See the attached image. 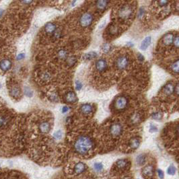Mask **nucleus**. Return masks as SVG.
<instances>
[{
  "mask_svg": "<svg viewBox=\"0 0 179 179\" xmlns=\"http://www.w3.org/2000/svg\"><path fill=\"white\" fill-rule=\"evenodd\" d=\"M74 149L80 155H86L94 148V143L93 140L87 135H81L75 140Z\"/></svg>",
  "mask_w": 179,
  "mask_h": 179,
  "instance_id": "f257e3e1",
  "label": "nucleus"
},
{
  "mask_svg": "<svg viewBox=\"0 0 179 179\" xmlns=\"http://www.w3.org/2000/svg\"><path fill=\"white\" fill-rule=\"evenodd\" d=\"M133 10L131 6L129 5H124L120 7L118 11V16L122 20H126V19L129 18L130 17L133 15Z\"/></svg>",
  "mask_w": 179,
  "mask_h": 179,
  "instance_id": "f03ea898",
  "label": "nucleus"
},
{
  "mask_svg": "<svg viewBox=\"0 0 179 179\" xmlns=\"http://www.w3.org/2000/svg\"><path fill=\"white\" fill-rule=\"evenodd\" d=\"M79 24L83 28H87L92 24L93 22V16L90 13L85 12L81 15L79 18Z\"/></svg>",
  "mask_w": 179,
  "mask_h": 179,
  "instance_id": "7ed1b4c3",
  "label": "nucleus"
},
{
  "mask_svg": "<svg viewBox=\"0 0 179 179\" xmlns=\"http://www.w3.org/2000/svg\"><path fill=\"white\" fill-rule=\"evenodd\" d=\"M129 59L127 56H119L115 61V65L118 69H125L129 65Z\"/></svg>",
  "mask_w": 179,
  "mask_h": 179,
  "instance_id": "20e7f679",
  "label": "nucleus"
},
{
  "mask_svg": "<svg viewBox=\"0 0 179 179\" xmlns=\"http://www.w3.org/2000/svg\"><path fill=\"white\" fill-rule=\"evenodd\" d=\"M128 100L125 96H118L114 102V107L117 110L124 109L127 106Z\"/></svg>",
  "mask_w": 179,
  "mask_h": 179,
  "instance_id": "39448f33",
  "label": "nucleus"
},
{
  "mask_svg": "<svg viewBox=\"0 0 179 179\" xmlns=\"http://www.w3.org/2000/svg\"><path fill=\"white\" fill-rule=\"evenodd\" d=\"M110 133L113 137H118L122 133V127L118 122H114L110 125L109 129Z\"/></svg>",
  "mask_w": 179,
  "mask_h": 179,
  "instance_id": "423d86ee",
  "label": "nucleus"
},
{
  "mask_svg": "<svg viewBox=\"0 0 179 179\" xmlns=\"http://www.w3.org/2000/svg\"><path fill=\"white\" fill-rule=\"evenodd\" d=\"M95 66H96V69L97 71H99V72L102 73L103 72V71H106V70L107 63L105 59H100L96 62Z\"/></svg>",
  "mask_w": 179,
  "mask_h": 179,
  "instance_id": "0eeeda50",
  "label": "nucleus"
},
{
  "mask_svg": "<svg viewBox=\"0 0 179 179\" xmlns=\"http://www.w3.org/2000/svg\"><path fill=\"white\" fill-rule=\"evenodd\" d=\"M153 173H154V168L151 164L147 165L142 169V174L144 176L151 177L153 175Z\"/></svg>",
  "mask_w": 179,
  "mask_h": 179,
  "instance_id": "6e6552de",
  "label": "nucleus"
},
{
  "mask_svg": "<svg viewBox=\"0 0 179 179\" xmlns=\"http://www.w3.org/2000/svg\"><path fill=\"white\" fill-rule=\"evenodd\" d=\"M85 170H86V165H85L84 163L79 162L75 165L74 171L77 174H81V173L85 172Z\"/></svg>",
  "mask_w": 179,
  "mask_h": 179,
  "instance_id": "1a4fd4ad",
  "label": "nucleus"
},
{
  "mask_svg": "<svg viewBox=\"0 0 179 179\" xmlns=\"http://www.w3.org/2000/svg\"><path fill=\"white\" fill-rule=\"evenodd\" d=\"M39 130L42 133H48L50 130V124L47 121H43L39 124Z\"/></svg>",
  "mask_w": 179,
  "mask_h": 179,
  "instance_id": "9d476101",
  "label": "nucleus"
},
{
  "mask_svg": "<svg viewBox=\"0 0 179 179\" xmlns=\"http://www.w3.org/2000/svg\"><path fill=\"white\" fill-rule=\"evenodd\" d=\"M174 90L175 87L174 86V84L172 83L169 82L164 87L163 91H164V93L166 96H170V95L173 94V92H174Z\"/></svg>",
  "mask_w": 179,
  "mask_h": 179,
  "instance_id": "9b49d317",
  "label": "nucleus"
},
{
  "mask_svg": "<svg viewBox=\"0 0 179 179\" xmlns=\"http://www.w3.org/2000/svg\"><path fill=\"white\" fill-rule=\"evenodd\" d=\"M65 100L66 102L69 103H75L77 101V98L76 96V94L75 92L70 91L66 94L65 96Z\"/></svg>",
  "mask_w": 179,
  "mask_h": 179,
  "instance_id": "f8f14e48",
  "label": "nucleus"
},
{
  "mask_svg": "<svg viewBox=\"0 0 179 179\" xmlns=\"http://www.w3.org/2000/svg\"><path fill=\"white\" fill-rule=\"evenodd\" d=\"M174 36L172 33H168L164 35L162 38V42L165 45H170L174 42Z\"/></svg>",
  "mask_w": 179,
  "mask_h": 179,
  "instance_id": "ddd939ff",
  "label": "nucleus"
},
{
  "mask_svg": "<svg viewBox=\"0 0 179 179\" xmlns=\"http://www.w3.org/2000/svg\"><path fill=\"white\" fill-rule=\"evenodd\" d=\"M1 69L3 71L9 70L11 67V61L8 59H4L1 61Z\"/></svg>",
  "mask_w": 179,
  "mask_h": 179,
  "instance_id": "4468645a",
  "label": "nucleus"
},
{
  "mask_svg": "<svg viewBox=\"0 0 179 179\" xmlns=\"http://www.w3.org/2000/svg\"><path fill=\"white\" fill-rule=\"evenodd\" d=\"M151 42V36H147V37H145L144 39L143 40V41L141 42V46H140V48H141L142 50H146L147 47L150 45Z\"/></svg>",
  "mask_w": 179,
  "mask_h": 179,
  "instance_id": "2eb2a0df",
  "label": "nucleus"
},
{
  "mask_svg": "<svg viewBox=\"0 0 179 179\" xmlns=\"http://www.w3.org/2000/svg\"><path fill=\"white\" fill-rule=\"evenodd\" d=\"M140 145V139L138 137H133L130 140L129 146L133 149H137Z\"/></svg>",
  "mask_w": 179,
  "mask_h": 179,
  "instance_id": "dca6fc26",
  "label": "nucleus"
},
{
  "mask_svg": "<svg viewBox=\"0 0 179 179\" xmlns=\"http://www.w3.org/2000/svg\"><path fill=\"white\" fill-rule=\"evenodd\" d=\"M93 110V107L92 106V105H90V104H84L83 105H81V112H82L83 114H87L91 113Z\"/></svg>",
  "mask_w": 179,
  "mask_h": 179,
  "instance_id": "f3484780",
  "label": "nucleus"
},
{
  "mask_svg": "<svg viewBox=\"0 0 179 179\" xmlns=\"http://www.w3.org/2000/svg\"><path fill=\"white\" fill-rule=\"evenodd\" d=\"M56 25L53 23L49 22L48 24H46L45 27H44V30L46 32L48 33H52V32H55L56 31Z\"/></svg>",
  "mask_w": 179,
  "mask_h": 179,
  "instance_id": "a211bd4d",
  "label": "nucleus"
},
{
  "mask_svg": "<svg viewBox=\"0 0 179 179\" xmlns=\"http://www.w3.org/2000/svg\"><path fill=\"white\" fill-rule=\"evenodd\" d=\"M10 94L11 96L14 97V98L19 97L20 95V89L17 85L12 87L10 90Z\"/></svg>",
  "mask_w": 179,
  "mask_h": 179,
  "instance_id": "6ab92c4d",
  "label": "nucleus"
},
{
  "mask_svg": "<svg viewBox=\"0 0 179 179\" xmlns=\"http://www.w3.org/2000/svg\"><path fill=\"white\" fill-rule=\"evenodd\" d=\"M146 160V157L144 154H139L136 157V163L138 166H143Z\"/></svg>",
  "mask_w": 179,
  "mask_h": 179,
  "instance_id": "aec40b11",
  "label": "nucleus"
},
{
  "mask_svg": "<svg viewBox=\"0 0 179 179\" xmlns=\"http://www.w3.org/2000/svg\"><path fill=\"white\" fill-rule=\"evenodd\" d=\"M109 3L108 1H96V7L97 8L100 10H104L106 9L107 5Z\"/></svg>",
  "mask_w": 179,
  "mask_h": 179,
  "instance_id": "412c9836",
  "label": "nucleus"
},
{
  "mask_svg": "<svg viewBox=\"0 0 179 179\" xmlns=\"http://www.w3.org/2000/svg\"><path fill=\"white\" fill-rule=\"evenodd\" d=\"M127 164L128 161L125 159H120L116 162V166H117L118 168L120 169H123L124 168H126Z\"/></svg>",
  "mask_w": 179,
  "mask_h": 179,
  "instance_id": "4be33fe9",
  "label": "nucleus"
},
{
  "mask_svg": "<svg viewBox=\"0 0 179 179\" xmlns=\"http://www.w3.org/2000/svg\"><path fill=\"white\" fill-rule=\"evenodd\" d=\"M97 56H98V54L96 52H87V53L83 55V59L85 60H91L92 59H94V58H96Z\"/></svg>",
  "mask_w": 179,
  "mask_h": 179,
  "instance_id": "5701e85b",
  "label": "nucleus"
},
{
  "mask_svg": "<svg viewBox=\"0 0 179 179\" xmlns=\"http://www.w3.org/2000/svg\"><path fill=\"white\" fill-rule=\"evenodd\" d=\"M66 62H67V64L69 67H71V66L74 65L75 63L77 62V59L75 56H71V57H68L67 59H66Z\"/></svg>",
  "mask_w": 179,
  "mask_h": 179,
  "instance_id": "b1692460",
  "label": "nucleus"
},
{
  "mask_svg": "<svg viewBox=\"0 0 179 179\" xmlns=\"http://www.w3.org/2000/svg\"><path fill=\"white\" fill-rule=\"evenodd\" d=\"M166 172H167V174H168V175H170V176H174L176 172V168L174 166V165L171 164L168 167Z\"/></svg>",
  "mask_w": 179,
  "mask_h": 179,
  "instance_id": "393cba45",
  "label": "nucleus"
},
{
  "mask_svg": "<svg viewBox=\"0 0 179 179\" xmlns=\"http://www.w3.org/2000/svg\"><path fill=\"white\" fill-rule=\"evenodd\" d=\"M171 69L175 73H179V59L172 63L171 65Z\"/></svg>",
  "mask_w": 179,
  "mask_h": 179,
  "instance_id": "a878e982",
  "label": "nucleus"
},
{
  "mask_svg": "<svg viewBox=\"0 0 179 179\" xmlns=\"http://www.w3.org/2000/svg\"><path fill=\"white\" fill-rule=\"evenodd\" d=\"M108 34L110 35H114V34H117L118 28L116 25L113 24V25H112V26H110V27L108 29Z\"/></svg>",
  "mask_w": 179,
  "mask_h": 179,
  "instance_id": "bb28decb",
  "label": "nucleus"
},
{
  "mask_svg": "<svg viewBox=\"0 0 179 179\" xmlns=\"http://www.w3.org/2000/svg\"><path fill=\"white\" fill-rule=\"evenodd\" d=\"M151 117L153 119L156 120H160L163 117V114L162 112H153L151 114Z\"/></svg>",
  "mask_w": 179,
  "mask_h": 179,
  "instance_id": "cd10ccee",
  "label": "nucleus"
},
{
  "mask_svg": "<svg viewBox=\"0 0 179 179\" xmlns=\"http://www.w3.org/2000/svg\"><path fill=\"white\" fill-rule=\"evenodd\" d=\"M94 170L96 171V172H102L104 169V166L101 162H95L94 164Z\"/></svg>",
  "mask_w": 179,
  "mask_h": 179,
  "instance_id": "c85d7f7f",
  "label": "nucleus"
},
{
  "mask_svg": "<svg viewBox=\"0 0 179 179\" xmlns=\"http://www.w3.org/2000/svg\"><path fill=\"white\" fill-rule=\"evenodd\" d=\"M67 52L64 49L60 50L59 52H58V57L61 59H66V58H67Z\"/></svg>",
  "mask_w": 179,
  "mask_h": 179,
  "instance_id": "c756f323",
  "label": "nucleus"
},
{
  "mask_svg": "<svg viewBox=\"0 0 179 179\" xmlns=\"http://www.w3.org/2000/svg\"><path fill=\"white\" fill-rule=\"evenodd\" d=\"M62 137H63V133H62V131H61V130H58V131H57L53 133V137L55 138V139L59 140L61 139Z\"/></svg>",
  "mask_w": 179,
  "mask_h": 179,
  "instance_id": "7c9ffc66",
  "label": "nucleus"
},
{
  "mask_svg": "<svg viewBox=\"0 0 179 179\" xmlns=\"http://www.w3.org/2000/svg\"><path fill=\"white\" fill-rule=\"evenodd\" d=\"M157 131H158V129H157V127L153 123H151L150 125H149V132L150 133H155Z\"/></svg>",
  "mask_w": 179,
  "mask_h": 179,
  "instance_id": "2f4dec72",
  "label": "nucleus"
},
{
  "mask_svg": "<svg viewBox=\"0 0 179 179\" xmlns=\"http://www.w3.org/2000/svg\"><path fill=\"white\" fill-rule=\"evenodd\" d=\"M157 174L160 179H163L164 178V171L161 169H157Z\"/></svg>",
  "mask_w": 179,
  "mask_h": 179,
  "instance_id": "473e14b6",
  "label": "nucleus"
},
{
  "mask_svg": "<svg viewBox=\"0 0 179 179\" xmlns=\"http://www.w3.org/2000/svg\"><path fill=\"white\" fill-rule=\"evenodd\" d=\"M24 92H25V94H26L27 96L31 97L32 96V92L31 91V90L29 88V87H25Z\"/></svg>",
  "mask_w": 179,
  "mask_h": 179,
  "instance_id": "72a5a7b5",
  "label": "nucleus"
},
{
  "mask_svg": "<svg viewBox=\"0 0 179 179\" xmlns=\"http://www.w3.org/2000/svg\"><path fill=\"white\" fill-rule=\"evenodd\" d=\"M82 88V83L80 82L79 80L75 81V89L77 90H80Z\"/></svg>",
  "mask_w": 179,
  "mask_h": 179,
  "instance_id": "f704fd0d",
  "label": "nucleus"
},
{
  "mask_svg": "<svg viewBox=\"0 0 179 179\" xmlns=\"http://www.w3.org/2000/svg\"><path fill=\"white\" fill-rule=\"evenodd\" d=\"M173 43H174V45L176 46V47L179 48V35L176 36V37L174 38V42H173Z\"/></svg>",
  "mask_w": 179,
  "mask_h": 179,
  "instance_id": "c9c22d12",
  "label": "nucleus"
},
{
  "mask_svg": "<svg viewBox=\"0 0 179 179\" xmlns=\"http://www.w3.org/2000/svg\"><path fill=\"white\" fill-rule=\"evenodd\" d=\"M144 13H145L144 7H141V8L139 9V12H138V17H141L143 15V14H144Z\"/></svg>",
  "mask_w": 179,
  "mask_h": 179,
  "instance_id": "e433bc0d",
  "label": "nucleus"
},
{
  "mask_svg": "<svg viewBox=\"0 0 179 179\" xmlns=\"http://www.w3.org/2000/svg\"><path fill=\"white\" fill-rule=\"evenodd\" d=\"M110 46L109 44L106 43V44H104L102 45V50H104V52H108V50H110Z\"/></svg>",
  "mask_w": 179,
  "mask_h": 179,
  "instance_id": "4c0bfd02",
  "label": "nucleus"
},
{
  "mask_svg": "<svg viewBox=\"0 0 179 179\" xmlns=\"http://www.w3.org/2000/svg\"><path fill=\"white\" fill-rule=\"evenodd\" d=\"M157 3H158L159 6H162V7L166 6V5L168 4V1H157Z\"/></svg>",
  "mask_w": 179,
  "mask_h": 179,
  "instance_id": "58836bf2",
  "label": "nucleus"
},
{
  "mask_svg": "<svg viewBox=\"0 0 179 179\" xmlns=\"http://www.w3.org/2000/svg\"><path fill=\"white\" fill-rule=\"evenodd\" d=\"M61 30H56L55 32H54V36H55L56 38H59L60 36H61Z\"/></svg>",
  "mask_w": 179,
  "mask_h": 179,
  "instance_id": "ea45409f",
  "label": "nucleus"
},
{
  "mask_svg": "<svg viewBox=\"0 0 179 179\" xmlns=\"http://www.w3.org/2000/svg\"><path fill=\"white\" fill-rule=\"evenodd\" d=\"M24 57H25L24 53H20L17 56V61H20V60H21V59H24Z\"/></svg>",
  "mask_w": 179,
  "mask_h": 179,
  "instance_id": "a19ab883",
  "label": "nucleus"
},
{
  "mask_svg": "<svg viewBox=\"0 0 179 179\" xmlns=\"http://www.w3.org/2000/svg\"><path fill=\"white\" fill-rule=\"evenodd\" d=\"M137 58H138V59L140 61H144V57H143V55H141V53H138L137 54Z\"/></svg>",
  "mask_w": 179,
  "mask_h": 179,
  "instance_id": "79ce46f5",
  "label": "nucleus"
},
{
  "mask_svg": "<svg viewBox=\"0 0 179 179\" xmlns=\"http://www.w3.org/2000/svg\"><path fill=\"white\" fill-rule=\"evenodd\" d=\"M174 91H175V93H176L177 96H179V83H177L176 86H175Z\"/></svg>",
  "mask_w": 179,
  "mask_h": 179,
  "instance_id": "37998d69",
  "label": "nucleus"
},
{
  "mask_svg": "<svg viewBox=\"0 0 179 179\" xmlns=\"http://www.w3.org/2000/svg\"><path fill=\"white\" fill-rule=\"evenodd\" d=\"M68 110H69V108H68L67 106H63V108H62V112H63V113L67 112Z\"/></svg>",
  "mask_w": 179,
  "mask_h": 179,
  "instance_id": "c03bdc74",
  "label": "nucleus"
},
{
  "mask_svg": "<svg viewBox=\"0 0 179 179\" xmlns=\"http://www.w3.org/2000/svg\"><path fill=\"white\" fill-rule=\"evenodd\" d=\"M176 9L177 11H179V1H177L176 4Z\"/></svg>",
  "mask_w": 179,
  "mask_h": 179,
  "instance_id": "a18cd8bd",
  "label": "nucleus"
},
{
  "mask_svg": "<svg viewBox=\"0 0 179 179\" xmlns=\"http://www.w3.org/2000/svg\"><path fill=\"white\" fill-rule=\"evenodd\" d=\"M176 131H177V133H178V136H179V125L178 126V127H177Z\"/></svg>",
  "mask_w": 179,
  "mask_h": 179,
  "instance_id": "49530a36",
  "label": "nucleus"
},
{
  "mask_svg": "<svg viewBox=\"0 0 179 179\" xmlns=\"http://www.w3.org/2000/svg\"><path fill=\"white\" fill-rule=\"evenodd\" d=\"M127 44H128V45H129V46H133V44H132L131 42H129V43H128Z\"/></svg>",
  "mask_w": 179,
  "mask_h": 179,
  "instance_id": "de8ad7c7",
  "label": "nucleus"
},
{
  "mask_svg": "<svg viewBox=\"0 0 179 179\" xmlns=\"http://www.w3.org/2000/svg\"><path fill=\"white\" fill-rule=\"evenodd\" d=\"M122 179H131V178H130V177H129V176H126V177H124V178H123Z\"/></svg>",
  "mask_w": 179,
  "mask_h": 179,
  "instance_id": "09e8293b",
  "label": "nucleus"
},
{
  "mask_svg": "<svg viewBox=\"0 0 179 179\" xmlns=\"http://www.w3.org/2000/svg\"><path fill=\"white\" fill-rule=\"evenodd\" d=\"M138 179H139V178H138Z\"/></svg>",
  "mask_w": 179,
  "mask_h": 179,
  "instance_id": "8fccbe9b",
  "label": "nucleus"
}]
</instances>
